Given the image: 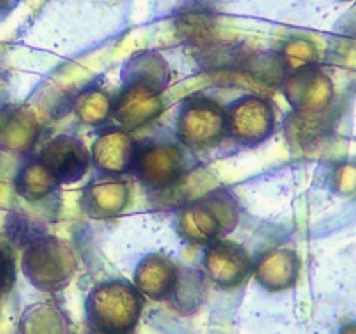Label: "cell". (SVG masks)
<instances>
[{
  "label": "cell",
  "mask_w": 356,
  "mask_h": 334,
  "mask_svg": "<svg viewBox=\"0 0 356 334\" xmlns=\"http://www.w3.org/2000/svg\"><path fill=\"white\" fill-rule=\"evenodd\" d=\"M176 30L179 37L186 44L193 45L195 51H202L204 47L216 42V16L214 10L207 3H190L177 14Z\"/></svg>",
  "instance_id": "cell-16"
},
{
  "label": "cell",
  "mask_w": 356,
  "mask_h": 334,
  "mask_svg": "<svg viewBox=\"0 0 356 334\" xmlns=\"http://www.w3.org/2000/svg\"><path fill=\"white\" fill-rule=\"evenodd\" d=\"M138 141L131 131L120 125H111L97 134L90 148V162L97 170L110 176L131 173L134 166Z\"/></svg>",
  "instance_id": "cell-10"
},
{
  "label": "cell",
  "mask_w": 356,
  "mask_h": 334,
  "mask_svg": "<svg viewBox=\"0 0 356 334\" xmlns=\"http://www.w3.org/2000/svg\"><path fill=\"white\" fill-rule=\"evenodd\" d=\"M205 277L219 289L232 291L240 287L254 271V261L238 242L219 239L209 244L202 257Z\"/></svg>",
  "instance_id": "cell-7"
},
{
  "label": "cell",
  "mask_w": 356,
  "mask_h": 334,
  "mask_svg": "<svg viewBox=\"0 0 356 334\" xmlns=\"http://www.w3.org/2000/svg\"><path fill=\"white\" fill-rule=\"evenodd\" d=\"M143 306V294L132 282H99L86 299L87 324L96 334H131L141 319Z\"/></svg>",
  "instance_id": "cell-2"
},
{
  "label": "cell",
  "mask_w": 356,
  "mask_h": 334,
  "mask_svg": "<svg viewBox=\"0 0 356 334\" xmlns=\"http://www.w3.org/2000/svg\"><path fill=\"white\" fill-rule=\"evenodd\" d=\"M165 110L163 90L141 82H125L113 100L111 117L125 131H138L153 124Z\"/></svg>",
  "instance_id": "cell-8"
},
{
  "label": "cell",
  "mask_w": 356,
  "mask_h": 334,
  "mask_svg": "<svg viewBox=\"0 0 356 334\" xmlns=\"http://www.w3.org/2000/svg\"><path fill=\"white\" fill-rule=\"evenodd\" d=\"M226 138V111L204 94L184 97L176 117V139L188 150H211Z\"/></svg>",
  "instance_id": "cell-5"
},
{
  "label": "cell",
  "mask_w": 356,
  "mask_h": 334,
  "mask_svg": "<svg viewBox=\"0 0 356 334\" xmlns=\"http://www.w3.org/2000/svg\"><path fill=\"white\" fill-rule=\"evenodd\" d=\"M289 104L298 113H318L330 100L332 86L329 79L315 66H306L298 72L287 73L282 84Z\"/></svg>",
  "instance_id": "cell-12"
},
{
  "label": "cell",
  "mask_w": 356,
  "mask_h": 334,
  "mask_svg": "<svg viewBox=\"0 0 356 334\" xmlns=\"http://www.w3.org/2000/svg\"><path fill=\"white\" fill-rule=\"evenodd\" d=\"M226 136L243 146L266 141L277 127V106L264 94H245L225 108Z\"/></svg>",
  "instance_id": "cell-6"
},
{
  "label": "cell",
  "mask_w": 356,
  "mask_h": 334,
  "mask_svg": "<svg viewBox=\"0 0 356 334\" xmlns=\"http://www.w3.org/2000/svg\"><path fill=\"white\" fill-rule=\"evenodd\" d=\"M38 160L51 170L59 184H72L86 176L90 153L86 143L76 136L58 134L42 146Z\"/></svg>",
  "instance_id": "cell-9"
},
{
  "label": "cell",
  "mask_w": 356,
  "mask_h": 334,
  "mask_svg": "<svg viewBox=\"0 0 356 334\" xmlns=\"http://www.w3.org/2000/svg\"><path fill=\"white\" fill-rule=\"evenodd\" d=\"M186 146L172 138L138 141L132 170L145 186L155 191L174 190L188 174Z\"/></svg>",
  "instance_id": "cell-4"
},
{
  "label": "cell",
  "mask_w": 356,
  "mask_h": 334,
  "mask_svg": "<svg viewBox=\"0 0 356 334\" xmlns=\"http://www.w3.org/2000/svg\"><path fill=\"white\" fill-rule=\"evenodd\" d=\"M13 278H14L13 260L7 256L6 250L0 249V292L9 289V285L13 284Z\"/></svg>",
  "instance_id": "cell-23"
},
{
  "label": "cell",
  "mask_w": 356,
  "mask_h": 334,
  "mask_svg": "<svg viewBox=\"0 0 356 334\" xmlns=\"http://www.w3.org/2000/svg\"><path fill=\"white\" fill-rule=\"evenodd\" d=\"M58 186L59 183L56 177L38 159H31L23 164L14 177L16 193L31 204L49 198L58 190Z\"/></svg>",
  "instance_id": "cell-18"
},
{
  "label": "cell",
  "mask_w": 356,
  "mask_h": 334,
  "mask_svg": "<svg viewBox=\"0 0 356 334\" xmlns=\"http://www.w3.org/2000/svg\"><path fill=\"white\" fill-rule=\"evenodd\" d=\"M40 134V125L33 111L24 106H6L0 110V150L26 153L33 148Z\"/></svg>",
  "instance_id": "cell-15"
},
{
  "label": "cell",
  "mask_w": 356,
  "mask_h": 334,
  "mask_svg": "<svg viewBox=\"0 0 356 334\" xmlns=\"http://www.w3.org/2000/svg\"><path fill=\"white\" fill-rule=\"evenodd\" d=\"M177 275H179V264L174 263L167 254L152 253L138 263L132 284L146 298L162 301L172 292Z\"/></svg>",
  "instance_id": "cell-14"
},
{
  "label": "cell",
  "mask_w": 356,
  "mask_h": 334,
  "mask_svg": "<svg viewBox=\"0 0 356 334\" xmlns=\"http://www.w3.org/2000/svg\"><path fill=\"white\" fill-rule=\"evenodd\" d=\"M21 270L38 291L59 292L75 275L76 256L66 240L42 233L24 246Z\"/></svg>",
  "instance_id": "cell-3"
},
{
  "label": "cell",
  "mask_w": 356,
  "mask_h": 334,
  "mask_svg": "<svg viewBox=\"0 0 356 334\" xmlns=\"http://www.w3.org/2000/svg\"><path fill=\"white\" fill-rule=\"evenodd\" d=\"M240 221V204L228 188H214L188 200L177 212L176 232L184 242L204 246L225 239Z\"/></svg>",
  "instance_id": "cell-1"
},
{
  "label": "cell",
  "mask_w": 356,
  "mask_h": 334,
  "mask_svg": "<svg viewBox=\"0 0 356 334\" xmlns=\"http://www.w3.org/2000/svg\"><path fill=\"white\" fill-rule=\"evenodd\" d=\"M19 334H70L68 315L56 303H35L21 315Z\"/></svg>",
  "instance_id": "cell-19"
},
{
  "label": "cell",
  "mask_w": 356,
  "mask_h": 334,
  "mask_svg": "<svg viewBox=\"0 0 356 334\" xmlns=\"http://www.w3.org/2000/svg\"><path fill=\"white\" fill-rule=\"evenodd\" d=\"M122 84L141 82L165 90L170 82V68L163 56L155 51H143L131 56L120 72Z\"/></svg>",
  "instance_id": "cell-17"
},
{
  "label": "cell",
  "mask_w": 356,
  "mask_h": 334,
  "mask_svg": "<svg viewBox=\"0 0 356 334\" xmlns=\"http://www.w3.org/2000/svg\"><path fill=\"white\" fill-rule=\"evenodd\" d=\"M73 111L82 124L99 127L111 118L113 97L101 87H89L75 97Z\"/></svg>",
  "instance_id": "cell-21"
},
{
  "label": "cell",
  "mask_w": 356,
  "mask_h": 334,
  "mask_svg": "<svg viewBox=\"0 0 356 334\" xmlns=\"http://www.w3.org/2000/svg\"><path fill=\"white\" fill-rule=\"evenodd\" d=\"M339 334H356V322L346 324V326L339 331Z\"/></svg>",
  "instance_id": "cell-24"
},
{
  "label": "cell",
  "mask_w": 356,
  "mask_h": 334,
  "mask_svg": "<svg viewBox=\"0 0 356 334\" xmlns=\"http://www.w3.org/2000/svg\"><path fill=\"white\" fill-rule=\"evenodd\" d=\"M301 261L296 250L289 247L268 249L254 261V277L257 284L270 292H284L296 285Z\"/></svg>",
  "instance_id": "cell-13"
},
{
  "label": "cell",
  "mask_w": 356,
  "mask_h": 334,
  "mask_svg": "<svg viewBox=\"0 0 356 334\" xmlns=\"http://www.w3.org/2000/svg\"><path fill=\"white\" fill-rule=\"evenodd\" d=\"M131 204V186L118 176L94 177L80 193V207L92 219L118 218Z\"/></svg>",
  "instance_id": "cell-11"
},
{
  "label": "cell",
  "mask_w": 356,
  "mask_h": 334,
  "mask_svg": "<svg viewBox=\"0 0 356 334\" xmlns=\"http://www.w3.org/2000/svg\"><path fill=\"white\" fill-rule=\"evenodd\" d=\"M205 284L204 275L200 271L188 267H179V275L174 285L172 292L165 301L176 310L181 315H190L200 308L202 303L205 301Z\"/></svg>",
  "instance_id": "cell-20"
},
{
  "label": "cell",
  "mask_w": 356,
  "mask_h": 334,
  "mask_svg": "<svg viewBox=\"0 0 356 334\" xmlns=\"http://www.w3.org/2000/svg\"><path fill=\"white\" fill-rule=\"evenodd\" d=\"M278 56H280V61L284 65L285 72L292 73L301 68H306V66H312L316 59V51L312 42L302 40V38H294V40H289L282 47Z\"/></svg>",
  "instance_id": "cell-22"
}]
</instances>
